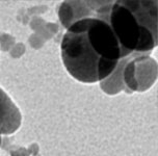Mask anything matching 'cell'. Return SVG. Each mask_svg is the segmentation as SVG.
Masks as SVG:
<instances>
[{"instance_id":"cell-1","label":"cell","mask_w":158,"mask_h":156,"mask_svg":"<svg viewBox=\"0 0 158 156\" xmlns=\"http://www.w3.org/2000/svg\"><path fill=\"white\" fill-rule=\"evenodd\" d=\"M60 51L69 74L84 83L105 80L122 59L114 33L97 15L75 20L64 33Z\"/></svg>"},{"instance_id":"cell-2","label":"cell","mask_w":158,"mask_h":156,"mask_svg":"<svg viewBox=\"0 0 158 156\" xmlns=\"http://www.w3.org/2000/svg\"><path fill=\"white\" fill-rule=\"evenodd\" d=\"M95 15L108 23L121 47L122 59L149 55L157 45V2L115 1L106 3Z\"/></svg>"},{"instance_id":"cell-3","label":"cell","mask_w":158,"mask_h":156,"mask_svg":"<svg viewBox=\"0 0 158 156\" xmlns=\"http://www.w3.org/2000/svg\"><path fill=\"white\" fill-rule=\"evenodd\" d=\"M157 78V62L149 55H131L121 59L114 73L101 81V89L109 95L120 91L131 94L150 89Z\"/></svg>"},{"instance_id":"cell-4","label":"cell","mask_w":158,"mask_h":156,"mask_svg":"<svg viewBox=\"0 0 158 156\" xmlns=\"http://www.w3.org/2000/svg\"><path fill=\"white\" fill-rule=\"evenodd\" d=\"M21 122L22 116L20 109L10 96L0 87V135L16 132Z\"/></svg>"},{"instance_id":"cell-5","label":"cell","mask_w":158,"mask_h":156,"mask_svg":"<svg viewBox=\"0 0 158 156\" xmlns=\"http://www.w3.org/2000/svg\"><path fill=\"white\" fill-rule=\"evenodd\" d=\"M0 145H1V137H0Z\"/></svg>"}]
</instances>
